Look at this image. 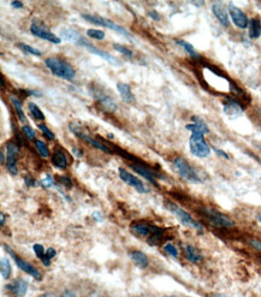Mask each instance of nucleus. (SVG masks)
<instances>
[{
	"label": "nucleus",
	"instance_id": "1",
	"mask_svg": "<svg viewBox=\"0 0 261 297\" xmlns=\"http://www.w3.org/2000/svg\"><path fill=\"white\" fill-rule=\"evenodd\" d=\"M45 64L51 70L52 74L59 78H63V80L67 81H72L75 78V70L65 61H62V59L55 57H51L46 59Z\"/></svg>",
	"mask_w": 261,
	"mask_h": 297
},
{
	"label": "nucleus",
	"instance_id": "2",
	"mask_svg": "<svg viewBox=\"0 0 261 297\" xmlns=\"http://www.w3.org/2000/svg\"><path fill=\"white\" fill-rule=\"evenodd\" d=\"M173 169L180 176L190 183H201V178L196 170L194 169L184 158L178 157L173 160Z\"/></svg>",
	"mask_w": 261,
	"mask_h": 297
},
{
	"label": "nucleus",
	"instance_id": "3",
	"mask_svg": "<svg viewBox=\"0 0 261 297\" xmlns=\"http://www.w3.org/2000/svg\"><path fill=\"white\" fill-rule=\"evenodd\" d=\"M166 207H167V210L170 211V212L172 213L173 216L180 220V223L183 224L184 226H188V227H190V229L197 230V231H200V232H202V230H204L202 225H201L200 223H197L189 213L186 212L183 209H181L180 206L168 202L166 204Z\"/></svg>",
	"mask_w": 261,
	"mask_h": 297
},
{
	"label": "nucleus",
	"instance_id": "4",
	"mask_svg": "<svg viewBox=\"0 0 261 297\" xmlns=\"http://www.w3.org/2000/svg\"><path fill=\"white\" fill-rule=\"evenodd\" d=\"M82 18L85 19V21H87V22L93 23V24H95V25H101V27L112 29V31L120 33V34L125 36V38L129 39V40H131V41L134 40L133 35H131L130 33H129L128 31H125L124 28H122L121 25L115 24L114 22L110 21V19H108V18L99 17V16H94V15H82Z\"/></svg>",
	"mask_w": 261,
	"mask_h": 297
},
{
	"label": "nucleus",
	"instance_id": "5",
	"mask_svg": "<svg viewBox=\"0 0 261 297\" xmlns=\"http://www.w3.org/2000/svg\"><path fill=\"white\" fill-rule=\"evenodd\" d=\"M189 148L191 154L197 158H207L211 154V148L204 138L202 134H191Z\"/></svg>",
	"mask_w": 261,
	"mask_h": 297
},
{
	"label": "nucleus",
	"instance_id": "6",
	"mask_svg": "<svg viewBox=\"0 0 261 297\" xmlns=\"http://www.w3.org/2000/svg\"><path fill=\"white\" fill-rule=\"evenodd\" d=\"M202 213L208 218V220H210V222L212 223L213 225H216V226H219V227H233L235 225V223L230 219L229 217L224 216V214L217 212V211H214V210L204 209Z\"/></svg>",
	"mask_w": 261,
	"mask_h": 297
},
{
	"label": "nucleus",
	"instance_id": "7",
	"mask_svg": "<svg viewBox=\"0 0 261 297\" xmlns=\"http://www.w3.org/2000/svg\"><path fill=\"white\" fill-rule=\"evenodd\" d=\"M4 248L6 249V252H9L10 255H11L12 257H14V260H15V262H16V265L18 266V269H21L23 272H25V273H28L29 276H32V277H34L35 279H38V280H40L41 279V273H40V271H39L38 269H35L34 266L32 265V263H29L28 261H25V260H23L21 259V257L16 255V254L12 252L11 249L9 248L8 246H4Z\"/></svg>",
	"mask_w": 261,
	"mask_h": 297
},
{
	"label": "nucleus",
	"instance_id": "8",
	"mask_svg": "<svg viewBox=\"0 0 261 297\" xmlns=\"http://www.w3.org/2000/svg\"><path fill=\"white\" fill-rule=\"evenodd\" d=\"M18 146L17 144L9 142L6 144V167L12 174H17L18 170L16 164H17V156H18Z\"/></svg>",
	"mask_w": 261,
	"mask_h": 297
},
{
	"label": "nucleus",
	"instance_id": "9",
	"mask_svg": "<svg viewBox=\"0 0 261 297\" xmlns=\"http://www.w3.org/2000/svg\"><path fill=\"white\" fill-rule=\"evenodd\" d=\"M31 32L33 35L38 36V38L42 39V40H46L48 42H52V44H61L62 39L55 36L53 33H51L47 28L44 27V25L38 24V23H33L31 27Z\"/></svg>",
	"mask_w": 261,
	"mask_h": 297
},
{
	"label": "nucleus",
	"instance_id": "10",
	"mask_svg": "<svg viewBox=\"0 0 261 297\" xmlns=\"http://www.w3.org/2000/svg\"><path fill=\"white\" fill-rule=\"evenodd\" d=\"M76 45H78V46H81V47L88 49L91 53L99 55V57L105 59V61H106L107 63H110V64H112V65H120V62H118L117 59H114L111 54H108L107 52H104V51H101V49H99L98 47H95L94 45H92L91 42H89L88 40H85V39H83V38H82L81 40L78 41Z\"/></svg>",
	"mask_w": 261,
	"mask_h": 297
},
{
	"label": "nucleus",
	"instance_id": "11",
	"mask_svg": "<svg viewBox=\"0 0 261 297\" xmlns=\"http://www.w3.org/2000/svg\"><path fill=\"white\" fill-rule=\"evenodd\" d=\"M229 14L231 17V21L234 22V24L236 25L237 28L240 29H246L249 24V21H248L247 16L244 15V12L242 10H240L239 8L234 5H229Z\"/></svg>",
	"mask_w": 261,
	"mask_h": 297
},
{
	"label": "nucleus",
	"instance_id": "12",
	"mask_svg": "<svg viewBox=\"0 0 261 297\" xmlns=\"http://www.w3.org/2000/svg\"><path fill=\"white\" fill-rule=\"evenodd\" d=\"M118 172H120L121 180L123 181V182L127 183L128 186L135 188V189H136L138 193H146L147 191L146 187H144V184L142 183L137 177H135L134 174H131L130 172H128V171H125L123 169L118 170Z\"/></svg>",
	"mask_w": 261,
	"mask_h": 297
},
{
	"label": "nucleus",
	"instance_id": "13",
	"mask_svg": "<svg viewBox=\"0 0 261 297\" xmlns=\"http://www.w3.org/2000/svg\"><path fill=\"white\" fill-rule=\"evenodd\" d=\"M223 107L225 114L230 118H237L243 113V107L241 106L239 101L234 100V99H227L226 101H224Z\"/></svg>",
	"mask_w": 261,
	"mask_h": 297
},
{
	"label": "nucleus",
	"instance_id": "14",
	"mask_svg": "<svg viewBox=\"0 0 261 297\" xmlns=\"http://www.w3.org/2000/svg\"><path fill=\"white\" fill-rule=\"evenodd\" d=\"M212 11L218 21L220 22V24H223L224 27H226V28L230 27L229 15H227V10L225 6H224L223 3H214V4L212 5Z\"/></svg>",
	"mask_w": 261,
	"mask_h": 297
},
{
	"label": "nucleus",
	"instance_id": "15",
	"mask_svg": "<svg viewBox=\"0 0 261 297\" xmlns=\"http://www.w3.org/2000/svg\"><path fill=\"white\" fill-rule=\"evenodd\" d=\"M70 130L72 131V133H74L76 136H78V137H81L82 140H84V141H87L89 144H92V146L93 147H95V148H98L99 151H101V152H104V153H107V154H111L112 152H111V150L108 147H106L105 146V144H102V143H100V142H98V141H95V140H93V138L92 137H89V136H87V135H84V134H82L80 130H78L77 128L75 127V125H70Z\"/></svg>",
	"mask_w": 261,
	"mask_h": 297
},
{
	"label": "nucleus",
	"instance_id": "16",
	"mask_svg": "<svg viewBox=\"0 0 261 297\" xmlns=\"http://www.w3.org/2000/svg\"><path fill=\"white\" fill-rule=\"evenodd\" d=\"M193 124L186 125L187 130H190L193 134H208L210 133V129L206 125V123L199 117H193Z\"/></svg>",
	"mask_w": 261,
	"mask_h": 297
},
{
	"label": "nucleus",
	"instance_id": "17",
	"mask_svg": "<svg viewBox=\"0 0 261 297\" xmlns=\"http://www.w3.org/2000/svg\"><path fill=\"white\" fill-rule=\"evenodd\" d=\"M93 97L97 99V100L100 102V104L102 105L104 107H106L108 111H111V112H113L115 110V102L112 100V99L108 97V95H105L104 93H101L99 89H95V91H93Z\"/></svg>",
	"mask_w": 261,
	"mask_h": 297
},
{
	"label": "nucleus",
	"instance_id": "18",
	"mask_svg": "<svg viewBox=\"0 0 261 297\" xmlns=\"http://www.w3.org/2000/svg\"><path fill=\"white\" fill-rule=\"evenodd\" d=\"M184 254H186V257L189 260L190 262L194 263H199L202 261L204 255L201 254V252L197 248H195L193 246H186L184 247Z\"/></svg>",
	"mask_w": 261,
	"mask_h": 297
},
{
	"label": "nucleus",
	"instance_id": "19",
	"mask_svg": "<svg viewBox=\"0 0 261 297\" xmlns=\"http://www.w3.org/2000/svg\"><path fill=\"white\" fill-rule=\"evenodd\" d=\"M8 289L10 290V291L16 293L17 296L23 297L25 295V292H27L28 286H27V283L23 282V280H21V279H17V280H15V282L12 284L8 285Z\"/></svg>",
	"mask_w": 261,
	"mask_h": 297
},
{
	"label": "nucleus",
	"instance_id": "20",
	"mask_svg": "<svg viewBox=\"0 0 261 297\" xmlns=\"http://www.w3.org/2000/svg\"><path fill=\"white\" fill-rule=\"evenodd\" d=\"M52 164H53L55 167H58V169H61V170L67 169L68 159H67V156H65L64 152L63 151L54 152L53 157H52Z\"/></svg>",
	"mask_w": 261,
	"mask_h": 297
},
{
	"label": "nucleus",
	"instance_id": "21",
	"mask_svg": "<svg viewBox=\"0 0 261 297\" xmlns=\"http://www.w3.org/2000/svg\"><path fill=\"white\" fill-rule=\"evenodd\" d=\"M130 257L131 260L135 262V265L140 269H146L148 267V257L146 256V254H143L142 252H131L130 253Z\"/></svg>",
	"mask_w": 261,
	"mask_h": 297
},
{
	"label": "nucleus",
	"instance_id": "22",
	"mask_svg": "<svg viewBox=\"0 0 261 297\" xmlns=\"http://www.w3.org/2000/svg\"><path fill=\"white\" fill-rule=\"evenodd\" d=\"M117 91H118V93L121 94L122 99H123L125 102H134L135 101L134 94L131 93L130 87H129L128 84L121 83L120 82V83L117 84Z\"/></svg>",
	"mask_w": 261,
	"mask_h": 297
},
{
	"label": "nucleus",
	"instance_id": "23",
	"mask_svg": "<svg viewBox=\"0 0 261 297\" xmlns=\"http://www.w3.org/2000/svg\"><path fill=\"white\" fill-rule=\"evenodd\" d=\"M131 230H133V232H135L136 235L141 237H150L151 231H152V225H148V224H144V223L133 224V225H131Z\"/></svg>",
	"mask_w": 261,
	"mask_h": 297
},
{
	"label": "nucleus",
	"instance_id": "24",
	"mask_svg": "<svg viewBox=\"0 0 261 297\" xmlns=\"http://www.w3.org/2000/svg\"><path fill=\"white\" fill-rule=\"evenodd\" d=\"M131 167L136 171V172L138 174H141L142 177H144L146 180L150 181V182L152 184H154L155 187H158V183H157V181H155V173L154 172H151L150 170H147V169H144L143 166H141V165H131Z\"/></svg>",
	"mask_w": 261,
	"mask_h": 297
},
{
	"label": "nucleus",
	"instance_id": "25",
	"mask_svg": "<svg viewBox=\"0 0 261 297\" xmlns=\"http://www.w3.org/2000/svg\"><path fill=\"white\" fill-rule=\"evenodd\" d=\"M163 237H164V231L159 229V227L152 225L151 235H150V237H148V243L152 244V246H155V244L161 242Z\"/></svg>",
	"mask_w": 261,
	"mask_h": 297
},
{
	"label": "nucleus",
	"instance_id": "26",
	"mask_svg": "<svg viewBox=\"0 0 261 297\" xmlns=\"http://www.w3.org/2000/svg\"><path fill=\"white\" fill-rule=\"evenodd\" d=\"M261 35V22L257 18H252L249 21V38L257 39Z\"/></svg>",
	"mask_w": 261,
	"mask_h": 297
},
{
	"label": "nucleus",
	"instance_id": "27",
	"mask_svg": "<svg viewBox=\"0 0 261 297\" xmlns=\"http://www.w3.org/2000/svg\"><path fill=\"white\" fill-rule=\"evenodd\" d=\"M61 36L64 40L74 42V44H77L82 39V36L74 29H64V31L61 32Z\"/></svg>",
	"mask_w": 261,
	"mask_h": 297
},
{
	"label": "nucleus",
	"instance_id": "28",
	"mask_svg": "<svg viewBox=\"0 0 261 297\" xmlns=\"http://www.w3.org/2000/svg\"><path fill=\"white\" fill-rule=\"evenodd\" d=\"M10 100H11L12 105H14L15 110H16V112H17L18 118L21 120L22 123H24V124L27 123V118H25L24 112H23V108H22V105H21V102H19L18 99L16 98L15 95H11V97H10Z\"/></svg>",
	"mask_w": 261,
	"mask_h": 297
},
{
	"label": "nucleus",
	"instance_id": "29",
	"mask_svg": "<svg viewBox=\"0 0 261 297\" xmlns=\"http://www.w3.org/2000/svg\"><path fill=\"white\" fill-rule=\"evenodd\" d=\"M176 44L178 46H181V47H183L184 51H186L191 58H194V59H199L200 58V54L197 53L196 51H195V48L193 47V45H190L189 42H187L184 40H177Z\"/></svg>",
	"mask_w": 261,
	"mask_h": 297
},
{
	"label": "nucleus",
	"instance_id": "30",
	"mask_svg": "<svg viewBox=\"0 0 261 297\" xmlns=\"http://www.w3.org/2000/svg\"><path fill=\"white\" fill-rule=\"evenodd\" d=\"M0 272H2L4 279H9L10 276H11V263L6 257H3L2 262H0Z\"/></svg>",
	"mask_w": 261,
	"mask_h": 297
},
{
	"label": "nucleus",
	"instance_id": "31",
	"mask_svg": "<svg viewBox=\"0 0 261 297\" xmlns=\"http://www.w3.org/2000/svg\"><path fill=\"white\" fill-rule=\"evenodd\" d=\"M28 108H29V112H31V114L33 115V118L34 120H38V121H45V114L42 113V111L39 108V106L34 102H29L28 104Z\"/></svg>",
	"mask_w": 261,
	"mask_h": 297
},
{
	"label": "nucleus",
	"instance_id": "32",
	"mask_svg": "<svg viewBox=\"0 0 261 297\" xmlns=\"http://www.w3.org/2000/svg\"><path fill=\"white\" fill-rule=\"evenodd\" d=\"M35 147L36 150H38L39 153H40L41 157L44 158H48L49 157V151H48V147L46 146V143L40 141V140H36L35 141Z\"/></svg>",
	"mask_w": 261,
	"mask_h": 297
},
{
	"label": "nucleus",
	"instance_id": "33",
	"mask_svg": "<svg viewBox=\"0 0 261 297\" xmlns=\"http://www.w3.org/2000/svg\"><path fill=\"white\" fill-rule=\"evenodd\" d=\"M19 48L22 49L23 52H25V53L28 54H33V55H36V57H40L42 54L41 51H39V49H36L35 47H32V46L29 45H25V44H18L17 45Z\"/></svg>",
	"mask_w": 261,
	"mask_h": 297
},
{
	"label": "nucleus",
	"instance_id": "34",
	"mask_svg": "<svg viewBox=\"0 0 261 297\" xmlns=\"http://www.w3.org/2000/svg\"><path fill=\"white\" fill-rule=\"evenodd\" d=\"M87 35L89 38H93L95 40H104L105 33L102 31H98V29H89L87 31Z\"/></svg>",
	"mask_w": 261,
	"mask_h": 297
},
{
	"label": "nucleus",
	"instance_id": "35",
	"mask_svg": "<svg viewBox=\"0 0 261 297\" xmlns=\"http://www.w3.org/2000/svg\"><path fill=\"white\" fill-rule=\"evenodd\" d=\"M54 256H55V250L53 248H48L47 250H46L45 256L42 257L41 261L45 266H49V263H51V259H53Z\"/></svg>",
	"mask_w": 261,
	"mask_h": 297
},
{
	"label": "nucleus",
	"instance_id": "36",
	"mask_svg": "<svg viewBox=\"0 0 261 297\" xmlns=\"http://www.w3.org/2000/svg\"><path fill=\"white\" fill-rule=\"evenodd\" d=\"M113 48L115 49L117 52H120L123 55H125L128 59H131L133 58V52L130 51V49H128L127 47H124V46L122 45H118V44H113Z\"/></svg>",
	"mask_w": 261,
	"mask_h": 297
},
{
	"label": "nucleus",
	"instance_id": "37",
	"mask_svg": "<svg viewBox=\"0 0 261 297\" xmlns=\"http://www.w3.org/2000/svg\"><path fill=\"white\" fill-rule=\"evenodd\" d=\"M164 250L168 254V255L175 257V259H177V257H178V249L173 246L172 243H166V244H165Z\"/></svg>",
	"mask_w": 261,
	"mask_h": 297
},
{
	"label": "nucleus",
	"instance_id": "38",
	"mask_svg": "<svg viewBox=\"0 0 261 297\" xmlns=\"http://www.w3.org/2000/svg\"><path fill=\"white\" fill-rule=\"evenodd\" d=\"M39 129H40L42 133H44V135L48 138V140L52 141V140H54V138H55V135L52 133V131L49 130V129L46 127L45 124H39Z\"/></svg>",
	"mask_w": 261,
	"mask_h": 297
},
{
	"label": "nucleus",
	"instance_id": "39",
	"mask_svg": "<svg viewBox=\"0 0 261 297\" xmlns=\"http://www.w3.org/2000/svg\"><path fill=\"white\" fill-rule=\"evenodd\" d=\"M22 131L24 133V135L29 138V140H34L35 138V131L33 130V129L29 127V125H23Z\"/></svg>",
	"mask_w": 261,
	"mask_h": 297
},
{
	"label": "nucleus",
	"instance_id": "40",
	"mask_svg": "<svg viewBox=\"0 0 261 297\" xmlns=\"http://www.w3.org/2000/svg\"><path fill=\"white\" fill-rule=\"evenodd\" d=\"M33 250H34V253H35V255L39 257V259H42V257L45 256V249H44V247L41 246V244H35L34 247H33Z\"/></svg>",
	"mask_w": 261,
	"mask_h": 297
},
{
	"label": "nucleus",
	"instance_id": "41",
	"mask_svg": "<svg viewBox=\"0 0 261 297\" xmlns=\"http://www.w3.org/2000/svg\"><path fill=\"white\" fill-rule=\"evenodd\" d=\"M42 187L44 188H49V187H53L54 186V182H53V180H52V177L51 176H46L45 180H42Z\"/></svg>",
	"mask_w": 261,
	"mask_h": 297
},
{
	"label": "nucleus",
	"instance_id": "42",
	"mask_svg": "<svg viewBox=\"0 0 261 297\" xmlns=\"http://www.w3.org/2000/svg\"><path fill=\"white\" fill-rule=\"evenodd\" d=\"M59 180L62 181L61 183L63 184V186H67L68 188H71V187H72V183H71V181L69 180L68 177H59Z\"/></svg>",
	"mask_w": 261,
	"mask_h": 297
},
{
	"label": "nucleus",
	"instance_id": "43",
	"mask_svg": "<svg viewBox=\"0 0 261 297\" xmlns=\"http://www.w3.org/2000/svg\"><path fill=\"white\" fill-rule=\"evenodd\" d=\"M250 244H252V246H253L255 249L261 250V242H260V241H257V240H252V241H250Z\"/></svg>",
	"mask_w": 261,
	"mask_h": 297
},
{
	"label": "nucleus",
	"instance_id": "44",
	"mask_svg": "<svg viewBox=\"0 0 261 297\" xmlns=\"http://www.w3.org/2000/svg\"><path fill=\"white\" fill-rule=\"evenodd\" d=\"M150 17L153 18L154 21H159V19H160V16H159V14H158L157 11H151L150 12Z\"/></svg>",
	"mask_w": 261,
	"mask_h": 297
},
{
	"label": "nucleus",
	"instance_id": "45",
	"mask_svg": "<svg viewBox=\"0 0 261 297\" xmlns=\"http://www.w3.org/2000/svg\"><path fill=\"white\" fill-rule=\"evenodd\" d=\"M11 6H12V8H16V9H22L23 8V3L22 2H12Z\"/></svg>",
	"mask_w": 261,
	"mask_h": 297
},
{
	"label": "nucleus",
	"instance_id": "46",
	"mask_svg": "<svg viewBox=\"0 0 261 297\" xmlns=\"http://www.w3.org/2000/svg\"><path fill=\"white\" fill-rule=\"evenodd\" d=\"M72 154H74V156H76L77 158H81L82 157V151L76 150V148H72Z\"/></svg>",
	"mask_w": 261,
	"mask_h": 297
},
{
	"label": "nucleus",
	"instance_id": "47",
	"mask_svg": "<svg viewBox=\"0 0 261 297\" xmlns=\"http://www.w3.org/2000/svg\"><path fill=\"white\" fill-rule=\"evenodd\" d=\"M63 297H76L75 293L70 291V290H67L64 293H63Z\"/></svg>",
	"mask_w": 261,
	"mask_h": 297
},
{
	"label": "nucleus",
	"instance_id": "48",
	"mask_svg": "<svg viewBox=\"0 0 261 297\" xmlns=\"http://www.w3.org/2000/svg\"><path fill=\"white\" fill-rule=\"evenodd\" d=\"M214 151H216V152H217V153H218V154H219V156H221V157H224V158H225V159H229V156H227V154H225V153H224V152H223V151H219V150H217V148H214Z\"/></svg>",
	"mask_w": 261,
	"mask_h": 297
},
{
	"label": "nucleus",
	"instance_id": "49",
	"mask_svg": "<svg viewBox=\"0 0 261 297\" xmlns=\"http://www.w3.org/2000/svg\"><path fill=\"white\" fill-rule=\"evenodd\" d=\"M25 183L28 184V186H35V182L33 180H28V178H25Z\"/></svg>",
	"mask_w": 261,
	"mask_h": 297
},
{
	"label": "nucleus",
	"instance_id": "50",
	"mask_svg": "<svg viewBox=\"0 0 261 297\" xmlns=\"http://www.w3.org/2000/svg\"><path fill=\"white\" fill-rule=\"evenodd\" d=\"M0 218H2V222H0V224H2V226H4L5 225V216L4 214H0Z\"/></svg>",
	"mask_w": 261,
	"mask_h": 297
},
{
	"label": "nucleus",
	"instance_id": "51",
	"mask_svg": "<svg viewBox=\"0 0 261 297\" xmlns=\"http://www.w3.org/2000/svg\"><path fill=\"white\" fill-rule=\"evenodd\" d=\"M0 160H2V164H4V153H0Z\"/></svg>",
	"mask_w": 261,
	"mask_h": 297
},
{
	"label": "nucleus",
	"instance_id": "52",
	"mask_svg": "<svg viewBox=\"0 0 261 297\" xmlns=\"http://www.w3.org/2000/svg\"><path fill=\"white\" fill-rule=\"evenodd\" d=\"M211 297H230V296H225V295H212Z\"/></svg>",
	"mask_w": 261,
	"mask_h": 297
},
{
	"label": "nucleus",
	"instance_id": "53",
	"mask_svg": "<svg viewBox=\"0 0 261 297\" xmlns=\"http://www.w3.org/2000/svg\"><path fill=\"white\" fill-rule=\"evenodd\" d=\"M40 297H55V296H53V295H42Z\"/></svg>",
	"mask_w": 261,
	"mask_h": 297
},
{
	"label": "nucleus",
	"instance_id": "54",
	"mask_svg": "<svg viewBox=\"0 0 261 297\" xmlns=\"http://www.w3.org/2000/svg\"><path fill=\"white\" fill-rule=\"evenodd\" d=\"M257 220L261 223V213L260 214H257Z\"/></svg>",
	"mask_w": 261,
	"mask_h": 297
}]
</instances>
